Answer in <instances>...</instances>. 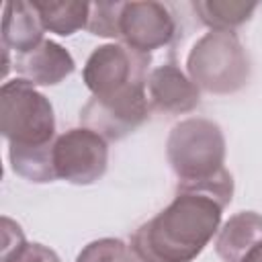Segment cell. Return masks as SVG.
<instances>
[{"mask_svg":"<svg viewBox=\"0 0 262 262\" xmlns=\"http://www.w3.org/2000/svg\"><path fill=\"white\" fill-rule=\"evenodd\" d=\"M225 205L209 192L176 188L174 201L131 235L139 262H192L213 239Z\"/></svg>","mask_w":262,"mask_h":262,"instance_id":"1","label":"cell"},{"mask_svg":"<svg viewBox=\"0 0 262 262\" xmlns=\"http://www.w3.org/2000/svg\"><path fill=\"white\" fill-rule=\"evenodd\" d=\"M0 131L8 145L41 147L55 141L53 106L33 84L23 78L0 88Z\"/></svg>","mask_w":262,"mask_h":262,"instance_id":"2","label":"cell"},{"mask_svg":"<svg viewBox=\"0 0 262 262\" xmlns=\"http://www.w3.org/2000/svg\"><path fill=\"white\" fill-rule=\"evenodd\" d=\"M166 156L178 182H199L225 168V139L217 123L201 117L186 119L172 127Z\"/></svg>","mask_w":262,"mask_h":262,"instance_id":"3","label":"cell"},{"mask_svg":"<svg viewBox=\"0 0 262 262\" xmlns=\"http://www.w3.org/2000/svg\"><path fill=\"white\" fill-rule=\"evenodd\" d=\"M190 80L207 92L229 94L239 90L250 76V61L231 31L203 35L186 59Z\"/></svg>","mask_w":262,"mask_h":262,"instance_id":"4","label":"cell"},{"mask_svg":"<svg viewBox=\"0 0 262 262\" xmlns=\"http://www.w3.org/2000/svg\"><path fill=\"white\" fill-rule=\"evenodd\" d=\"M147 68L149 53L131 49L125 43H108L90 53L82 78L92 96H108L147 84Z\"/></svg>","mask_w":262,"mask_h":262,"instance_id":"5","label":"cell"},{"mask_svg":"<svg viewBox=\"0 0 262 262\" xmlns=\"http://www.w3.org/2000/svg\"><path fill=\"white\" fill-rule=\"evenodd\" d=\"M51 158L55 178L86 186L100 180L106 172V139L92 129L76 127L55 137Z\"/></svg>","mask_w":262,"mask_h":262,"instance_id":"6","label":"cell"},{"mask_svg":"<svg viewBox=\"0 0 262 262\" xmlns=\"http://www.w3.org/2000/svg\"><path fill=\"white\" fill-rule=\"evenodd\" d=\"M145 86H131L108 96H92L80 113L82 127L96 131L106 141H117L133 133L149 113Z\"/></svg>","mask_w":262,"mask_h":262,"instance_id":"7","label":"cell"},{"mask_svg":"<svg viewBox=\"0 0 262 262\" xmlns=\"http://www.w3.org/2000/svg\"><path fill=\"white\" fill-rule=\"evenodd\" d=\"M121 37L131 49L149 53L172 41L176 25L170 10L162 2H123L121 8Z\"/></svg>","mask_w":262,"mask_h":262,"instance_id":"8","label":"cell"},{"mask_svg":"<svg viewBox=\"0 0 262 262\" xmlns=\"http://www.w3.org/2000/svg\"><path fill=\"white\" fill-rule=\"evenodd\" d=\"M149 106L166 115L188 113L199 104V88L174 63L160 66L147 76Z\"/></svg>","mask_w":262,"mask_h":262,"instance_id":"9","label":"cell"},{"mask_svg":"<svg viewBox=\"0 0 262 262\" xmlns=\"http://www.w3.org/2000/svg\"><path fill=\"white\" fill-rule=\"evenodd\" d=\"M76 63L72 55L55 41H41L35 49L16 53L14 70L16 74L33 86H53L59 84L74 72Z\"/></svg>","mask_w":262,"mask_h":262,"instance_id":"10","label":"cell"},{"mask_svg":"<svg viewBox=\"0 0 262 262\" xmlns=\"http://www.w3.org/2000/svg\"><path fill=\"white\" fill-rule=\"evenodd\" d=\"M262 244V215L254 211L235 213L219 229L215 252L223 262H242L244 256Z\"/></svg>","mask_w":262,"mask_h":262,"instance_id":"11","label":"cell"},{"mask_svg":"<svg viewBox=\"0 0 262 262\" xmlns=\"http://www.w3.org/2000/svg\"><path fill=\"white\" fill-rule=\"evenodd\" d=\"M43 31H45V27H43L33 2L16 0V2L4 4V16H2L4 47L14 49L16 53L31 51L41 41H45Z\"/></svg>","mask_w":262,"mask_h":262,"instance_id":"12","label":"cell"},{"mask_svg":"<svg viewBox=\"0 0 262 262\" xmlns=\"http://www.w3.org/2000/svg\"><path fill=\"white\" fill-rule=\"evenodd\" d=\"M45 31L57 33L61 37L74 35L80 29L88 27L90 4L88 2H33Z\"/></svg>","mask_w":262,"mask_h":262,"instance_id":"13","label":"cell"},{"mask_svg":"<svg viewBox=\"0 0 262 262\" xmlns=\"http://www.w3.org/2000/svg\"><path fill=\"white\" fill-rule=\"evenodd\" d=\"M192 8L203 25L211 31H231L244 25L256 10L254 2H233V0H199Z\"/></svg>","mask_w":262,"mask_h":262,"instance_id":"14","label":"cell"},{"mask_svg":"<svg viewBox=\"0 0 262 262\" xmlns=\"http://www.w3.org/2000/svg\"><path fill=\"white\" fill-rule=\"evenodd\" d=\"M53 143L41 147H16L8 145V158L12 172L29 182H51L55 180L53 170Z\"/></svg>","mask_w":262,"mask_h":262,"instance_id":"15","label":"cell"},{"mask_svg":"<svg viewBox=\"0 0 262 262\" xmlns=\"http://www.w3.org/2000/svg\"><path fill=\"white\" fill-rule=\"evenodd\" d=\"M76 262H139L131 246L117 237H102L90 242L76 258Z\"/></svg>","mask_w":262,"mask_h":262,"instance_id":"16","label":"cell"},{"mask_svg":"<svg viewBox=\"0 0 262 262\" xmlns=\"http://www.w3.org/2000/svg\"><path fill=\"white\" fill-rule=\"evenodd\" d=\"M121 8L123 2H92L88 16V31L98 37L119 39L121 37Z\"/></svg>","mask_w":262,"mask_h":262,"instance_id":"17","label":"cell"},{"mask_svg":"<svg viewBox=\"0 0 262 262\" xmlns=\"http://www.w3.org/2000/svg\"><path fill=\"white\" fill-rule=\"evenodd\" d=\"M2 262H61V260L51 248H47L43 244H29L27 242L16 252L2 258Z\"/></svg>","mask_w":262,"mask_h":262,"instance_id":"18","label":"cell"},{"mask_svg":"<svg viewBox=\"0 0 262 262\" xmlns=\"http://www.w3.org/2000/svg\"><path fill=\"white\" fill-rule=\"evenodd\" d=\"M25 244H27V239H25L20 225L4 215L2 217V258L10 256L12 252H16Z\"/></svg>","mask_w":262,"mask_h":262,"instance_id":"19","label":"cell"},{"mask_svg":"<svg viewBox=\"0 0 262 262\" xmlns=\"http://www.w3.org/2000/svg\"><path fill=\"white\" fill-rule=\"evenodd\" d=\"M242 262H262V244H258L256 248H252V250L244 256Z\"/></svg>","mask_w":262,"mask_h":262,"instance_id":"20","label":"cell"}]
</instances>
